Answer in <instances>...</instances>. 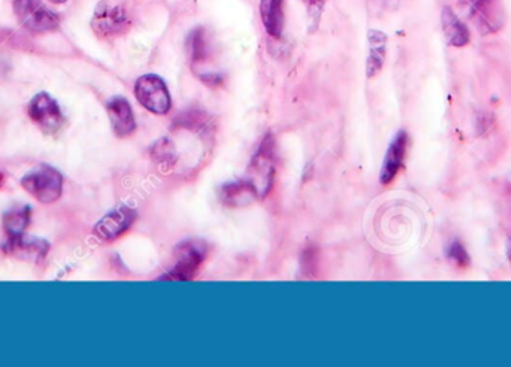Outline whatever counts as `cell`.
<instances>
[{"label": "cell", "mask_w": 511, "mask_h": 367, "mask_svg": "<svg viewBox=\"0 0 511 367\" xmlns=\"http://www.w3.org/2000/svg\"><path fill=\"white\" fill-rule=\"evenodd\" d=\"M91 27L94 33L103 39L126 33L130 27L128 0H101L94 9Z\"/></svg>", "instance_id": "obj_1"}, {"label": "cell", "mask_w": 511, "mask_h": 367, "mask_svg": "<svg viewBox=\"0 0 511 367\" xmlns=\"http://www.w3.org/2000/svg\"><path fill=\"white\" fill-rule=\"evenodd\" d=\"M23 188L40 203H52L60 199L63 191V176L51 166H39L27 174L21 181Z\"/></svg>", "instance_id": "obj_2"}, {"label": "cell", "mask_w": 511, "mask_h": 367, "mask_svg": "<svg viewBox=\"0 0 511 367\" xmlns=\"http://www.w3.org/2000/svg\"><path fill=\"white\" fill-rule=\"evenodd\" d=\"M274 140L272 136L268 135L264 142H262L259 151L253 157L250 166L247 171V182L250 184L257 197L264 199L271 190L274 179Z\"/></svg>", "instance_id": "obj_3"}, {"label": "cell", "mask_w": 511, "mask_h": 367, "mask_svg": "<svg viewBox=\"0 0 511 367\" xmlns=\"http://www.w3.org/2000/svg\"><path fill=\"white\" fill-rule=\"evenodd\" d=\"M12 6L20 24L32 33H48L59 29L60 21L56 13L39 0H13Z\"/></svg>", "instance_id": "obj_4"}, {"label": "cell", "mask_w": 511, "mask_h": 367, "mask_svg": "<svg viewBox=\"0 0 511 367\" xmlns=\"http://www.w3.org/2000/svg\"><path fill=\"white\" fill-rule=\"evenodd\" d=\"M135 96L147 111L156 115L168 114L171 109V94L164 81L157 75H142L135 84Z\"/></svg>", "instance_id": "obj_5"}, {"label": "cell", "mask_w": 511, "mask_h": 367, "mask_svg": "<svg viewBox=\"0 0 511 367\" xmlns=\"http://www.w3.org/2000/svg\"><path fill=\"white\" fill-rule=\"evenodd\" d=\"M459 5L466 11L481 35L500 32L504 26V11L501 0H459Z\"/></svg>", "instance_id": "obj_6"}, {"label": "cell", "mask_w": 511, "mask_h": 367, "mask_svg": "<svg viewBox=\"0 0 511 367\" xmlns=\"http://www.w3.org/2000/svg\"><path fill=\"white\" fill-rule=\"evenodd\" d=\"M32 121L47 135L59 133L64 125V117L59 103L47 93L36 94L29 105Z\"/></svg>", "instance_id": "obj_7"}, {"label": "cell", "mask_w": 511, "mask_h": 367, "mask_svg": "<svg viewBox=\"0 0 511 367\" xmlns=\"http://www.w3.org/2000/svg\"><path fill=\"white\" fill-rule=\"evenodd\" d=\"M176 264L169 275L163 276V279L174 281H190L198 273L201 264L205 260L206 251L205 247L198 242H184L175 251Z\"/></svg>", "instance_id": "obj_8"}, {"label": "cell", "mask_w": 511, "mask_h": 367, "mask_svg": "<svg viewBox=\"0 0 511 367\" xmlns=\"http://www.w3.org/2000/svg\"><path fill=\"white\" fill-rule=\"evenodd\" d=\"M136 220V210L129 206L116 208L106 214L94 227V233L102 241L111 242L126 233Z\"/></svg>", "instance_id": "obj_9"}, {"label": "cell", "mask_w": 511, "mask_h": 367, "mask_svg": "<svg viewBox=\"0 0 511 367\" xmlns=\"http://www.w3.org/2000/svg\"><path fill=\"white\" fill-rule=\"evenodd\" d=\"M50 245L43 239H30L24 235L8 236L4 242V251L11 257L24 261H39L45 259Z\"/></svg>", "instance_id": "obj_10"}, {"label": "cell", "mask_w": 511, "mask_h": 367, "mask_svg": "<svg viewBox=\"0 0 511 367\" xmlns=\"http://www.w3.org/2000/svg\"><path fill=\"white\" fill-rule=\"evenodd\" d=\"M407 148H408V135H407V132L403 130L395 136L388 152H386V157H384L383 167H381V174H380V181L383 186H389V184L393 182L395 178L398 176V174L400 172V169H403L404 162H405Z\"/></svg>", "instance_id": "obj_11"}, {"label": "cell", "mask_w": 511, "mask_h": 367, "mask_svg": "<svg viewBox=\"0 0 511 367\" xmlns=\"http://www.w3.org/2000/svg\"><path fill=\"white\" fill-rule=\"evenodd\" d=\"M106 111L111 120L113 129L118 137L130 136L136 129V121L130 103L126 98L117 96L106 103Z\"/></svg>", "instance_id": "obj_12"}, {"label": "cell", "mask_w": 511, "mask_h": 367, "mask_svg": "<svg viewBox=\"0 0 511 367\" xmlns=\"http://www.w3.org/2000/svg\"><path fill=\"white\" fill-rule=\"evenodd\" d=\"M441 26L450 47L462 48L469 44L471 33L450 6H444L441 11Z\"/></svg>", "instance_id": "obj_13"}, {"label": "cell", "mask_w": 511, "mask_h": 367, "mask_svg": "<svg viewBox=\"0 0 511 367\" xmlns=\"http://www.w3.org/2000/svg\"><path fill=\"white\" fill-rule=\"evenodd\" d=\"M286 0H260V18L272 38H281L284 29Z\"/></svg>", "instance_id": "obj_14"}, {"label": "cell", "mask_w": 511, "mask_h": 367, "mask_svg": "<svg viewBox=\"0 0 511 367\" xmlns=\"http://www.w3.org/2000/svg\"><path fill=\"white\" fill-rule=\"evenodd\" d=\"M369 42V55L366 62V75L368 78H374L380 74L383 64L386 62V54H388V36L380 30L368 32Z\"/></svg>", "instance_id": "obj_15"}, {"label": "cell", "mask_w": 511, "mask_h": 367, "mask_svg": "<svg viewBox=\"0 0 511 367\" xmlns=\"http://www.w3.org/2000/svg\"><path fill=\"white\" fill-rule=\"evenodd\" d=\"M257 197L254 190L247 181L225 184L220 191V199L229 208H240L252 203Z\"/></svg>", "instance_id": "obj_16"}, {"label": "cell", "mask_w": 511, "mask_h": 367, "mask_svg": "<svg viewBox=\"0 0 511 367\" xmlns=\"http://www.w3.org/2000/svg\"><path fill=\"white\" fill-rule=\"evenodd\" d=\"M187 51L193 64H203L210 57L208 33L203 27H198L187 38Z\"/></svg>", "instance_id": "obj_17"}, {"label": "cell", "mask_w": 511, "mask_h": 367, "mask_svg": "<svg viewBox=\"0 0 511 367\" xmlns=\"http://www.w3.org/2000/svg\"><path fill=\"white\" fill-rule=\"evenodd\" d=\"M32 210L29 206H21L9 210L4 215V229L8 236L24 235L30 224Z\"/></svg>", "instance_id": "obj_18"}, {"label": "cell", "mask_w": 511, "mask_h": 367, "mask_svg": "<svg viewBox=\"0 0 511 367\" xmlns=\"http://www.w3.org/2000/svg\"><path fill=\"white\" fill-rule=\"evenodd\" d=\"M447 257L456 267H458V269H468L469 263H471V257H469L465 245L461 241H458V239L449 245Z\"/></svg>", "instance_id": "obj_19"}, {"label": "cell", "mask_w": 511, "mask_h": 367, "mask_svg": "<svg viewBox=\"0 0 511 367\" xmlns=\"http://www.w3.org/2000/svg\"><path fill=\"white\" fill-rule=\"evenodd\" d=\"M151 154H153V159L160 164H174L175 162L174 145L168 139L159 140V142L153 147V149H151Z\"/></svg>", "instance_id": "obj_20"}, {"label": "cell", "mask_w": 511, "mask_h": 367, "mask_svg": "<svg viewBox=\"0 0 511 367\" xmlns=\"http://www.w3.org/2000/svg\"><path fill=\"white\" fill-rule=\"evenodd\" d=\"M317 267V251L314 248H308L302 254V269L307 273H313Z\"/></svg>", "instance_id": "obj_21"}, {"label": "cell", "mask_w": 511, "mask_h": 367, "mask_svg": "<svg viewBox=\"0 0 511 367\" xmlns=\"http://www.w3.org/2000/svg\"><path fill=\"white\" fill-rule=\"evenodd\" d=\"M201 79L203 84H206V86L211 89L222 87V84H223V77L220 74H205V75H201Z\"/></svg>", "instance_id": "obj_22"}, {"label": "cell", "mask_w": 511, "mask_h": 367, "mask_svg": "<svg viewBox=\"0 0 511 367\" xmlns=\"http://www.w3.org/2000/svg\"><path fill=\"white\" fill-rule=\"evenodd\" d=\"M507 256H508V261L511 264V237L508 239V242H507Z\"/></svg>", "instance_id": "obj_23"}, {"label": "cell", "mask_w": 511, "mask_h": 367, "mask_svg": "<svg viewBox=\"0 0 511 367\" xmlns=\"http://www.w3.org/2000/svg\"><path fill=\"white\" fill-rule=\"evenodd\" d=\"M48 2H51V4H57V5H60V4H66V2H67V0H48Z\"/></svg>", "instance_id": "obj_24"}, {"label": "cell", "mask_w": 511, "mask_h": 367, "mask_svg": "<svg viewBox=\"0 0 511 367\" xmlns=\"http://www.w3.org/2000/svg\"><path fill=\"white\" fill-rule=\"evenodd\" d=\"M311 4H315V5H323L325 0H310Z\"/></svg>", "instance_id": "obj_25"}, {"label": "cell", "mask_w": 511, "mask_h": 367, "mask_svg": "<svg viewBox=\"0 0 511 367\" xmlns=\"http://www.w3.org/2000/svg\"><path fill=\"white\" fill-rule=\"evenodd\" d=\"M4 181H5V176H4V174H0V187L4 186Z\"/></svg>", "instance_id": "obj_26"}]
</instances>
